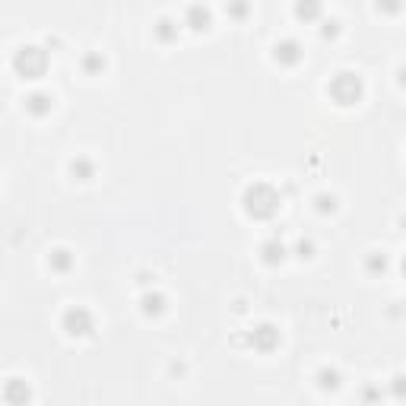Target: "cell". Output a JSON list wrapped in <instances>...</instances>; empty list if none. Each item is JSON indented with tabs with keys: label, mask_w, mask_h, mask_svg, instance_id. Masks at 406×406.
Returning <instances> with one entry per match:
<instances>
[{
	"label": "cell",
	"mask_w": 406,
	"mask_h": 406,
	"mask_svg": "<svg viewBox=\"0 0 406 406\" xmlns=\"http://www.w3.org/2000/svg\"><path fill=\"white\" fill-rule=\"evenodd\" d=\"M280 207H282V194L267 181L248 184L245 194H241V210H245L251 219H273V216L280 213Z\"/></svg>",
	"instance_id": "6da1fadb"
},
{
	"label": "cell",
	"mask_w": 406,
	"mask_h": 406,
	"mask_svg": "<svg viewBox=\"0 0 406 406\" xmlns=\"http://www.w3.org/2000/svg\"><path fill=\"white\" fill-rule=\"evenodd\" d=\"M327 95H330L337 105H343V108L356 105V102H362V95H365L362 76L349 74V70H340V74H337L330 83H327Z\"/></svg>",
	"instance_id": "7a4b0ae2"
},
{
	"label": "cell",
	"mask_w": 406,
	"mask_h": 406,
	"mask_svg": "<svg viewBox=\"0 0 406 406\" xmlns=\"http://www.w3.org/2000/svg\"><path fill=\"white\" fill-rule=\"evenodd\" d=\"M13 70H16L23 80H42L45 70H48V51L45 48H19L16 58H13Z\"/></svg>",
	"instance_id": "3957f363"
},
{
	"label": "cell",
	"mask_w": 406,
	"mask_h": 406,
	"mask_svg": "<svg viewBox=\"0 0 406 406\" xmlns=\"http://www.w3.org/2000/svg\"><path fill=\"white\" fill-rule=\"evenodd\" d=\"M60 330H64L67 337H74V340H83V337H89V333L95 330V317H92L89 308L70 305L64 311V317H60Z\"/></svg>",
	"instance_id": "277c9868"
},
{
	"label": "cell",
	"mask_w": 406,
	"mask_h": 406,
	"mask_svg": "<svg viewBox=\"0 0 406 406\" xmlns=\"http://www.w3.org/2000/svg\"><path fill=\"white\" fill-rule=\"evenodd\" d=\"M248 343L257 352H273V349L280 346V330H276L273 324H257L254 330H251Z\"/></svg>",
	"instance_id": "5b68a950"
},
{
	"label": "cell",
	"mask_w": 406,
	"mask_h": 406,
	"mask_svg": "<svg viewBox=\"0 0 406 406\" xmlns=\"http://www.w3.org/2000/svg\"><path fill=\"white\" fill-rule=\"evenodd\" d=\"M302 58H305V51H302V45L295 38H282V42L273 45V60L280 67H295Z\"/></svg>",
	"instance_id": "8992f818"
},
{
	"label": "cell",
	"mask_w": 406,
	"mask_h": 406,
	"mask_svg": "<svg viewBox=\"0 0 406 406\" xmlns=\"http://www.w3.org/2000/svg\"><path fill=\"white\" fill-rule=\"evenodd\" d=\"M181 25H188L191 32H207L210 25H213V13H210L203 3H191L188 7V13H184Z\"/></svg>",
	"instance_id": "52a82bcc"
},
{
	"label": "cell",
	"mask_w": 406,
	"mask_h": 406,
	"mask_svg": "<svg viewBox=\"0 0 406 406\" xmlns=\"http://www.w3.org/2000/svg\"><path fill=\"white\" fill-rule=\"evenodd\" d=\"M286 254H289V248L280 238H267L260 245V264H267V267H280L286 260Z\"/></svg>",
	"instance_id": "ba28073f"
},
{
	"label": "cell",
	"mask_w": 406,
	"mask_h": 406,
	"mask_svg": "<svg viewBox=\"0 0 406 406\" xmlns=\"http://www.w3.org/2000/svg\"><path fill=\"white\" fill-rule=\"evenodd\" d=\"M292 13H295L299 23H317V19L324 16V3L321 0H295Z\"/></svg>",
	"instance_id": "9c48e42d"
},
{
	"label": "cell",
	"mask_w": 406,
	"mask_h": 406,
	"mask_svg": "<svg viewBox=\"0 0 406 406\" xmlns=\"http://www.w3.org/2000/svg\"><path fill=\"white\" fill-rule=\"evenodd\" d=\"M51 108H54V99H51L48 92H29V95H25V111L32 117L51 115Z\"/></svg>",
	"instance_id": "30bf717a"
},
{
	"label": "cell",
	"mask_w": 406,
	"mask_h": 406,
	"mask_svg": "<svg viewBox=\"0 0 406 406\" xmlns=\"http://www.w3.org/2000/svg\"><path fill=\"white\" fill-rule=\"evenodd\" d=\"M178 32H181V25H178V19H172V16H162L156 25H153V35H156V42H162V45L178 42Z\"/></svg>",
	"instance_id": "8fae6325"
},
{
	"label": "cell",
	"mask_w": 406,
	"mask_h": 406,
	"mask_svg": "<svg viewBox=\"0 0 406 406\" xmlns=\"http://www.w3.org/2000/svg\"><path fill=\"white\" fill-rule=\"evenodd\" d=\"M166 295H162V292H146V295H143L140 299V311L146 317H159V315H166Z\"/></svg>",
	"instance_id": "7c38bea8"
},
{
	"label": "cell",
	"mask_w": 406,
	"mask_h": 406,
	"mask_svg": "<svg viewBox=\"0 0 406 406\" xmlns=\"http://www.w3.org/2000/svg\"><path fill=\"white\" fill-rule=\"evenodd\" d=\"M3 400H7L10 406H19L29 400V387H23V381L19 378H10L7 387H3Z\"/></svg>",
	"instance_id": "4fadbf2b"
},
{
	"label": "cell",
	"mask_w": 406,
	"mask_h": 406,
	"mask_svg": "<svg viewBox=\"0 0 406 406\" xmlns=\"http://www.w3.org/2000/svg\"><path fill=\"white\" fill-rule=\"evenodd\" d=\"M48 267L54 270V273H67L70 267H74V254L67 248H58V251H51V257H48Z\"/></svg>",
	"instance_id": "5bb4252c"
},
{
	"label": "cell",
	"mask_w": 406,
	"mask_h": 406,
	"mask_svg": "<svg viewBox=\"0 0 406 406\" xmlns=\"http://www.w3.org/2000/svg\"><path fill=\"white\" fill-rule=\"evenodd\" d=\"M70 174H74L76 181H89L92 174H95V166H92L89 159H83V156H76L74 162H70Z\"/></svg>",
	"instance_id": "9a60e30c"
},
{
	"label": "cell",
	"mask_w": 406,
	"mask_h": 406,
	"mask_svg": "<svg viewBox=\"0 0 406 406\" xmlns=\"http://www.w3.org/2000/svg\"><path fill=\"white\" fill-rule=\"evenodd\" d=\"M248 13H251L248 0H225V16H229V19L241 23V19H248Z\"/></svg>",
	"instance_id": "2e32d148"
},
{
	"label": "cell",
	"mask_w": 406,
	"mask_h": 406,
	"mask_svg": "<svg viewBox=\"0 0 406 406\" xmlns=\"http://www.w3.org/2000/svg\"><path fill=\"white\" fill-rule=\"evenodd\" d=\"M317 387L337 390L340 387V372H337V368H321V372H317Z\"/></svg>",
	"instance_id": "e0dca14e"
},
{
	"label": "cell",
	"mask_w": 406,
	"mask_h": 406,
	"mask_svg": "<svg viewBox=\"0 0 406 406\" xmlns=\"http://www.w3.org/2000/svg\"><path fill=\"white\" fill-rule=\"evenodd\" d=\"M365 270H368L372 276H381L384 270H387V257L378 254V251H374V254H368V257H365Z\"/></svg>",
	"instance_id": "ac0fdd59"
},
{
	"label": "cell",
	"mask_w": 406,
	"mask_h": 406,
	"mask_svg": "<svg viewBox=\"0 0 406 406\" xmlns=\"http://www.w3.org/2000/svg\"><path fill=\"white\" fill-rule=\"evenodd\" d=\"M83 70H86L89 76H99L102 70H105V58H102L99 51H92V54H86V58H83Z\"/></svg>",
	"instance_id": "d6986e66"
},
{
	"label": "cell",
	"mask_w": 406,
	"mask_h": 406,
	"mask_svg": "<svg viewBox=\"0 0 406 406\" xmlns=\"http://www.w3.org/2000/svg\"><path fill=\"white\" fill-rule=\"evenodd\" d=\"M315 210L321 216L337 213V197H333V194H317V197H315Z\"/></svg>",
	"instance_id": "ffe728a7"
},
{
	"label": "cell",
	"mask_w": 406,
	"mask_h": 406,
	"mask_svg": "<svg viewBox=\"0 0 406 406\" xmlns=\"http://www.w3.org/2000/svg\"><path fill=\"white\" fill-rule=\"evenodd\" d=\"M374 7H378V13H384V16H397L400 10L406 7V0H374Z\"/></svg>",
	"instance_id": "44dd1931"
},
{
	"label": "cell",
	"mask_w": 406,
	"mask_h": 406,
	"mask_svg": "<svg viewBox=\"0 0 406 406\" xmlns=\"http://www.w3.org/2000/svg\"><path fill=\"white\" fill-rule=\"evenodd\" d=\"M387 390H390V397L394 400H406V374H394Z\"/></svg>",
	"instance_id": "7402d4cb"
},
{
	"label": "cell",
	"mask_w": 406,
	"mask_h": 406,
	"mask_svg": "<svg viewBox=\"0 0 406 406\" xmlns=\"http://www.w3.org/2000/svg\"><path fill=\"white\" fill-rule=\"evenodd\" d=\"M295 257L311 260V257H315V241H311V238H299V241H295Z\"/></svg>",
	"instance_id": "603a6c76"
},
{
	"label": "cell",
	"mask_w": 406,
	"mask_h": 406,
	"mask_svg": "<svg viewBox=\"0 0 406 406\" xmlns=\"http://www.w3.org/2000/svg\"><path fill=\"white\" fill-rule=\"evenodd\" d=\"M340 35V23L337 19H324L321 23V38L324 42H330V38H337Z\"/></svg>",
	"instance_id": "cb8c5ba5"
},
{
	"label": "cell",
	"mask_w": 406,
	"mask_h": 406,
	"mask_svg": "<svg viewBox=\"0 0 406 406\" xmlns=\"http://www.w3.org/2000/svg\"><path fill=\"white\" fill-rule=\"evenodd\" d=\"M362 400H381V390H374V387H365V390H362Z\"/></svg>",
	"instance_id": "d4e9b609"
},
{
	"label": "cell",
	"mask_w": 406,
	"mask_h": 406,
	"mask_svg": "<svg viewBox=\"0 0 406 406\" xmlns=\"http://www.w3.org/2000/svg\"><path fill=\"white\" fill-rule=\"evenodd\" d=\"M397 83H400V86H406V64L397 70Z\"/></svg>",
	"instance_id": "484cf974"
},
{
	"label": "cell",
	"mask_w": 406,
	"mask_h": 406,
	"mask_svg": "<svg viewBox=\"0 0 406 406\" xmlns=\"http://www.w3.org/2000/svg\"><path fill=\"white\" fill-rule=\"evenodd\" d=\"M400 225H403V229H406V213H403V216H400Z\"/></svg>",
	"instance_id": "4316f807"
},
{
	"label": "cell",
	"mask_w": 406,
	"mask_h": 406,
	"mask_svg": "<svg viewBox=\"0 0 406 406\" xmlns=\"http://www.w3.org/2000/svg\"><path fill=\"white\" fill-rule=\"evenodd\" d=\"M403 276H406V257H403Z\"/></svg>",
	"instance_id": "83f0119b"
}]
</instances>
